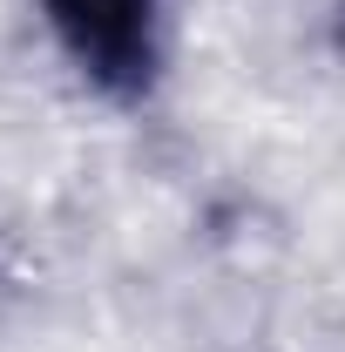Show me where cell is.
<instances>
[{"instance_id": "6da1fadb", "label": "cell", "mask_w": 345, "mask_h": 352, "mask_svg": "<svg viewBox=\"0 0 345 352\" xmlns=\"http://www.w3.org/2000/svg\"><path fill=\"white\" fill-rule=\"evenodd\" d=\"M41 7H47V28L61 34V47L75 54V68L102 95L135 102L156 82V61H163L156 0H41Z\"/></svg>"}]
</instances>
